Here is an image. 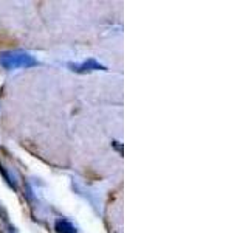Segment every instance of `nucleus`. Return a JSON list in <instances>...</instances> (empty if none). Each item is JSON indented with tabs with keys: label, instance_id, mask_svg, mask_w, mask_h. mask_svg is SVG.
<instances>
[{
	"label": "nucleus",
	"instance_id": "nucleus-1",
	"mask_svg": "<svg viewBox=\"0 0 248 233\" xmlns=\"http://www.w3.org/2000/svg\"><path fill=\"white\" fill-rule=\"evenodd\" d=\"M2 64L6 68L27 67V66H33L34 59L30 58L28 54H5V56L2 58Z\"/></svg>",
	"mask_w": 248,
	"mask_h": 233
},
{
	"label": "nucleus",
	"instance_id": "nucleus-2",
	"mask_svg": "<svg viewBox=\"0 0 248 233\" xmlns=\"http://www.w3.org/2000/svg\"><path fill=\"white\" fill-rule=\"evenodd\" d=\"M56 232L58 233H76L75 227L65 219H58L56 221Z\"/></svg>",
	"mask_w": 248,
	"mask_h": 233
}]
</instances>
